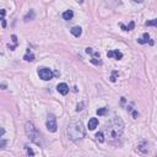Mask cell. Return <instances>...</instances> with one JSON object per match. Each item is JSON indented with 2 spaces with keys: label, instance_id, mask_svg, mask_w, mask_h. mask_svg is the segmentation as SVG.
Wrapping results in <instances>:
<instances>
[{
  "label": "cell",
  "instance_id": "obj_1",
  "mask_svg": "<svg viewBox=\"0 0 157 157\" xmlns=\"http://www.w3.org/2000/svg\"><path fill=\"white\" fill-rule=\"evenodd\" d=\"M124 131V123L119 117H114L109 123L106 124L104 134L109 140H118Z\"/></svg>",
  "mask_w": 157,
  "mask_h": 157
},
{
  "label": "cell",
  "instance_id": "obj_2",
  "mask_svg": "<svg viewBox=\"0 0 157 157\" xmlns=\"http://www.w3.org/2000/svg\"><path fill=\"white\" fill-rule=\"evenodd\" d=\"M68 134L71 140H80V139L85 137L86 130L84 124L80 120H74L68 125Z\"/></svg>",
  "mask_w": 157,
  "mask_h": 157
},
{
  "label": "cell",
  "instance_id": "obj_3",
  "mask_svg": "<svg viewBox=\"0 0 157 157\" xmlns=\"http://www.w3.org/2000/svg\"><path fill=\"white\" fill-rule=\"evenodd\" d=\"M25 131H26V135L28 136V139L37 144V145H40V140H39V131L37 130V128L34 126V124L32 121H27L26 125H25Z\"/></svg>",
  "mask_w": 157,
  "mask_h": 157
},
{
  "label": "cell",
  "instance_id": "obj_4",
  "mask_svg": "<svg viewBox=\"0 0 157 157\" xmlns=\"http://www.w3.org/2000/svg\"><path fill=\"white\" fill-rule=\"evenodd\" d=\"M53 71L50 70V69H48V68H40V69H38V76L42 79V80H44V81H49V80H52L53 79Z\"/></svg>",
  "mask_w": 157,
  "mask_h": 157
},
{
  "label": "cell",
  "instance_id": "obj_5",
  "mask_svg": "<svg viewBox=\"0 0 157 157\" xmlns=\"http://www.w3.org/2000/svg\"><path fill=\"white\" fill-rule=\"evenodd\" d=\"M47 129L50 131V133H55L57 129H58V125H57V118L54 117L53 114H49L48 115V119H47Z\"/></svg>",
  "mask_w": 157,
  "mask_h": 157
},
{
  "label": "cell",
  "instance_id": "obj_6",
  "mask_svg": "<svg viewBox=\"0 0 157 157\" xmlns=\"http://www.w3.org/2000/svg\"><path fill=\"white\" fill-rule=\"evenodd\" d=\"M57 90H58V92H59L60 95L65 96V95H68V92H69V86L66 84L61 82V84H59V85L57 86Z\"/></svg>",
  "mask_w": 157,
  "mask_h": 157
},
{
  "label": "cell",
  "instance_id": "obj_7",
  "mask_svg": "<svg viewBox=\"0 0 157 157\" xmlns=\"http://www.w3.org/2000/svg\"><path fill=\"white\" fill-rule=\"evenodd\" d=\"M107 57H108V58H115L117 60H119V59H121V58H123V53H121V52H119L118 49H117V50H109L108 53H107Z\"/></svg>",
  "mask_w": 157,
  "mask_h": 157
},
{
  "label": "cell",
  "instance_id": "obj_8",
  "mask_svg": "<svg viewBox=\"0 0 157 157\" xmlns=\"http://www.w3.org/2000/svg\"><path fill=\"white\" fill-rule=\"evenodd\" d=\"M137 150L140 151L141 154H147V150H149V147H147V141H146V140H142L140 144L137 145Z\"/></svg>",
  "mask_w": 157,
  "mask_h": 157
},
{
  "label": "cell",
  "instance_id": "obj_9",
  "mask_svg": "<svg viewBox=\"0 0 157 157\" xmlns=\"http://www.w3.org/2000/svg\"><path fill=\"white\" fill-rule=\"evenodd\" d=\"M70 32H71V34L73 36H75V37H80L81 36V33H82V28H81L80 26H75V27H73L71 30H70Z\"/></svg>",
  "mask_w": 157,
  "mask_h": 157
},
{
  "label": "cell",
  "instance_id": "obj_10",
  "mask_svg": "<svg viewBox=\"0 0 157 157\" xmlns=\"http://www.w3.org/2000/svg\"><path fill=\"white\" fill-rule=\"evenodd\" d=\"M98 125V119L97 118H91L89 120V129L90 130H95Z\"/></svg>",
  "mask_w": 157,
  "mask_h": 157
},
{
  "label": "cell",
  "instance_id": "obj_11",
  "mask_svg": "<svg viewBox=\"0 0 157 157\" xmlns=\"http://www.w3.org/2000/svg\"><path fill=\"white\" fill-rule=\"evenodd\" d=\"M74 17V13H73V10H66L65 13L63 14V19L64 20H66V21H70L71 19Z\"/></svg>",
  "mask_w": 157,
  "mask_h": 157
},
{
  "label": "cell",
  "instance_id": "obj_12",
  "mask_svg": "<svg viewBox=\"0 0 157 157\" xmlns=\"http://www.w3.org/2000/svg\"><path fill=\"white\" fill-rule=\"evenodd\" d=\"M34 17H36V14H34V11H33V10H30V13H28V14L24 17V20H25V22H28V21H31V20H34Z\"/></svg>",
  "mask_w": 157,
  "mask_h": 157
},
{
  "label": "cell",
  "instance_id": "obj_13",
  "mask_svg": "<svg viewBox=\"0 0 157 157\" xmlns=\"http://www.w3.org/2000/svg\"><path fill=\"white\" fill-rule=\"evenodd\" d=\"M149 39H150L149 33H144L142 38H139V39H137V42L140 43V44H145V43H147V40H149Z\"/></svg>",
  "mask_w": 157,
  "mask_h": 157
},
{
  "label": "cell",
  "instance_id": "obj_14",
  "mask_svg": "<svg viewBox=\"0 0 157 157\" xmlns=\"http://www.w3.org/2000/svg\"><path fill=\"white\" fill-rule=\"evenodd\" d=\"M24 59L26 61H33L34 60V55L32 53H30V49H27V54L24 57Z\"/></svg>",
  "mask_w": 157,
  "mask_h": 157
},
{
  "label": "cell",
  "instance_id": "obj_15",
  "mask_svg": "<svg viewBox=\"0 0 157 157\" xmlns=\"http://www.w3.org/2000/svg\"><path fill=\"white\" fill-rule=\"evenodd\" d=\"M96 139H97V141H100V142H103L104 141V135H103V133H97L96 134Z\"/></svg>",
  "mask_w": 157,
  "mask_h": 157
},
{
  "label": "cell",
  "instance_id": "obj_16",
  "mask_svg": "<svg viewBox=\"0 0 157 157\" xmlns=\"http://www.w3.org/2000/svg\"><path fill=\"white\" fill-rule=\"evenodd\" d=\"M118 71H113V74H112V76H110V81H112V82H115V81H117V76H118Z\"/></svg>",
  "mask_w": 157,
  "mask_h": 157
},
{
  "label": "cell",
  "instance_id": "obj_17",
  "mask_svg": "<svg viewBox=\"0 0 157 157\" xmlns=\"http://www.w3.org/2000/svg\"><path fill=\"white\" fill-rule=\"evenodd\" d=\"M107 113V108H101V109H97V114L98 115H104Z\"/></svg>",
  "mask_w": 157,
  "mask_h": 157
},
{
  "label": "cell",
  "instance_id": "obj_18",
  "mask_svg": "<svg viewBox=\"0 0 157 157\" xmlns=\"http://www.w3.org/2000/svg\"><path fill=\"white\" fill-rule=\"evenodd\" d=\"M134 27H135V24H134V22L131 21L130 24H129V26H128V27H125V31H131Z\"/></svg>",
  "mask_w": 157,
  "mask_h": 157
},
{
  "label": "cell",
  "instance_id": "obj_19",
  "mask_svg": "<svg viewBox=\"0 0 157 157\" xmlns=\"http://www.w3.org/2000/svg\"><path fill=\"white\" fill-rule=\"evenodd\" d=\"M156 24H157V20H152V21H149V22H146V26H156Z\"/></svg>",
  "mask_w": 157,
  "mask_h": 157
},
{
  "label": "cell",
  "instance_id": "obj_20",
  "mask_svg": "<svg viewBox=\"0 0 157 157\" xmlns=\"http://www.w3.org/2000/svg\"><path fill=\"white\" fill-rule=\"evenodd\" d=\"M82 107H84V102H81L80 104H77V107H76V110H77V112H80V110H82V109H84Z\"/></svg>",
  "mask_w": 157,
  "mask_h": 157
},
{
  "label": "cell",
  "instance_id": "obj_21",
  "mask_svg": "<svg viewBox=\"0 0 157 157\" xmlns=\"http://www.w3.org/2000/svg\"><path fill=\"white\" fill-rule=\"evenodd\" d=\"M26 151H27V155H31V156H33V155H34L33 151H32L30 147H27V146H26Z\"/></svg>",
  "mask_w": 157,
  "mask_h": 157
},
{
  "label": "cell",
  "instance_id": "obj_22",
  "mask_svg": "<svg viewBox=\"0 0 157 157\" xmlns=\"http://www.w3.org/2000/svg\"><path fill=\"white\" fill-rule=\"evenodd\" d=\"M5 145H6V141H1V142H0V149H3Z\"/></svg>",
  "mask_w": 157,
  "mask_h": 157
},
{
  "label": "cell",
  "instance_id": "obj_23",
  "mask_svg": "<svg viewBox=\"0 0 157 157\" xmlns=\"http://www.w3.org/2000/svg\"><path fill=\"white\" fill-rule=\"evenodd\" d=\"M4 134H5V130L3 129V128H0V136H3Z\"/></svg>",
  "mask_w": 157,
  "mask_h": 157
},
{
  "label": "cell",
  "instance_id": "obj_24",
  "mask_svg": "<svg viewBox=\"0 0 157 157\" xmlns=\"http://www.w3.org/2000/svg\"><path fill=\"white\" fill-rule=\"evenodd\" d=\"M0 15H1V17L5 16V10H4V9H3V10H0Z\"/></svg>",
  "mask_w": 157,
  "mask_h": 157
},
{
  "label": "cell",
  "instance_id": "obj_25",
  "mask_svg": "<svg viewBox=\"0 0 157 157\" xmlns=\"http://www.w3.org/2000/svg\"><path fill=\"white\" fill-rule=\"evenodd\" d=\"M133 1H134V3H139V4H140V3L144 1V0H133Z\"/></svg>",
  "mask_w": 157,
  "mask_h": 157
},
{
  "label": "cell",
  "instance_id": "obj_26",
  "mask_svg": "<svg viewBox=\"0 0 157 157\" xmlns=\"http://www.w3.org/2000/svg\"><path fill=\"white\" fill-rule=\"evenodd\" d=\"M133 115H134V118H136V117H137V115H139V114H137L136 112H133Z\"/></svg>",
  "mask_w": 157,
  "mask_h": 157
},
{
  "label": "cell",
  "instance_id": "obj_27",
  "mask_svg": "<svg viewBox=\"0 0 157 157\" xmlns=\"http://www.w3.org/2000/svg\"><path fill=\"white\" fill-rule=\"evenodd\" d=\"M0 89H6V86H5V85H3V86H0Z\"/></svg>",
  "mask_w": 157,
  "mask_h": 157
},
{
  "label": "cell",
  "instance_id": "obj_28",
  "mask_svg": "<svg viewBox=\"0 0 157 157\" xmlns=\"http://www.w3.org/2000/svg\"><path fill=\"white\" fill-rule=\"evenodd\" d=\"M115 1H118V3H119V0H115Z\"/></svg>",
  "mask_w": 157,
  "mask_h": 157
}]
</instances>
